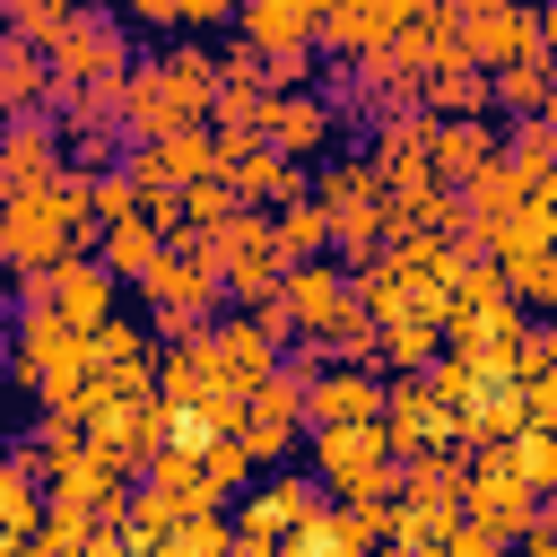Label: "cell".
I'll use <instances>...</instances> for the list:
<instances>
[{"label": "cell", "instance_id": "31", "mask_svg": "<svg viewBox=\"0 0 557 557\" xmlns=\"http://www.w3.org/2000/svg\"><path fill=\"white\" fill-rule=\"evenodd\" d=\"M157 252H165V235H157L148 218H113V226H96V261H104L113 287H139V278L157 270Z\"/></svg>", "mask_w": 557, "mask_h": 557}, {"label": "cell", "instance_id": "33", "mask_svg": "<svg viewBox=\"0 0 557 557\" xmlns=\"http://www.w3.org/2000/svg\"><path fill=\"white\" fill-rule=\"evenodd\" d=\"M505 383H513V400H522V426H557V339L531 331V348H522V366H513Z\"/></svg>", "mask_w": 557, "mask_h": 557}, {"label": "cell", "instance_id": "6", "mask_svg": "<svg viewBox=\"0 0 557 557\" xmlns=\"http://www.w3.org/2000/svg\"><path fill=\"white\" fill-rule=\"evenodd\" d=\"M278 313L296 331V374H313V366H331V339L357 322V287L339 261H296L278 287Z\"/></svg>", "mask_w": 557, "mask_h": 557}, {"label": "cell", "instance_id": "21", "mask_svg": "<svg viewBox=\"0 0 557 557\" xmlns=\"http://www.w3.org/2000/svg\"><path fill=\"white\" fill-rule=\"evenodd\" d=\"M122 174H131V191H191V183H209V174H218V131L148 139V148H131V157H122Z\"/></svg>", "mask_w": 557, "mask_h": 557}, {"label": "cell", "instance_id": "26", "mask_svg": "<svg viewBox=\"0 0 557 557\" xmlns=\"http://www.w3.org/2000/svg\"><path fill=\"white\" fill-rule=\"evenodd\" d=\"M122 26L165 35V44H209V35H226V26H235V9H226V0H131V9H122Z\"/></svg>", "mask_w": 557, "mask_h": 557}, {"label": "cell", "instance_id": "40", "mask_svg": "<svg viewBox=\"0 0 557 557\" xmlns=\"http://www.w3.org/2000/svg\"><path fill=\"white\" fill-rule=\"evenodd\" d=\"M226 540H235L226 513H183V522H174L157 548H139V557H226Z\"/></svg>", "mask_w": 557, "mask_h": 557}, {"label": "cell", "instance_id": "22", "mask_svg": "<svg viewBox=\"0 0 557 557\" xmlns=\"http://www.w3.org/2000/svg\"><path fill=\"white\" fill-rule=\"evenodd\" d=\"M496 157L513 165V183H522V209H548V218H557V104H548L540 122H513V131H496Z\"/></svg>", "mask_w": 557, "mask_h": 557}, {"label": "cell", "instance_id": "46", "mask_svg": "<svg viewBox=\"0 0 557 557\" xmlns=\"http://www.w3.org/2000/svg\"><path fill=\"white\" fill-rule=\"evenodd\" d=\"M374 557H409V548H374Z\"/></svg>", "mask_w": 557, "mask_h": 557}, {"label": "cell", "instance_id": "17", "mask_svg": "<svg viewBox=\"0 0 557 557\" xmlns=\"http://www.w3.org/2000/svg\"><path fill=\"white\" fill-rule=\"evenodd\" d=\"M400 26H409V0H322L313 52H322L331 70H357V61H374Z\"/></svg>", "mask_w": 557, "mask_h": 557}, {"label": "cell", "instance_id": "27", "mask_svg": "<svg viewBox=\"0 0 557 557\" xmlns=\"http://www.w3.org/2000/svg\"><path fill=\"white\" fill-rule=\"evenodd\" d=\"M35 113H52V61L0 26V122H35Z\"/></svg>", "mask_w": 557, "mask_h": 557}, {"label": "cell", "instance_id": "24", "mask_svg": "<svg viewBox=\"0 0 557 557\" xmlns=\"http://www.w3.org/2000/svg\"><path fill=\"white\" fill-rule=\"evenodd\" d=\"M61 174H70V157H61L52 113H35V122H0V183H9V191H44V183H61Z\"/></svg>", "mask_w": 557, "mask_h": 557}, {"label": "cell", "instance_id": "36", "mask_svg": "<svg viewBox=\"0 0 557 557\" xmlns=\"http://www.w3.org/2000/svg\"><path fill=\"white\" fill-rule=\"evenodd\" d=\"M209 70H218V104H261L270 96V61L252 44H235V35L209 52Z\"/></svg>", "mask_w": 557, "mask_h": 557}, {"label": "cell", "instance_id": "25", "mask_svg": "<svg viewBox=\"0 0 557 557\" xmlns=\"http://www.w3.org/2000/svg\"><path fill=\"white\" fill-rule=\"evenodd\" d=\"M461 479H470L461 453H409V461H392V505H409V513H461Z\"/></svg>", "mask_w": 557, "mask_h": 557}, {"label": "cell", "instance_id": "12", "mask_svg": "<svg viewBox=\"0 0 557 557\" xmlns=\"http://www.w3.org/2000/svg\"><path fill=\"white\" fill-rule=\"evenodd\" d=\"M339 104L322 96V87H287V96H270L261 104V122H252V139L270 148V157H287V165H322L331 148H339Z\"/></svg>", "mask_w": 557, "mask_h": 557}, {"label": "cell", "instance_id": "4", "mask_svg": "<svg viewBox=\"0 0 557 557\" xmlns=\"http://www.w3.org/2000/svg\"><path fill=\"white\" fill-rule=\"evenodd\" d=\"M139 305H148V339H183L200 322L226 313V287H218V235H165L157 270L139 278Z\"/></svg>", "mask_w": 557, "mask_h": 557}, {"label": "cell", "instance_id": "29", "mask_svg": "<svg viewBox=\"0 0 557 557\" xmlns=\"http://www.w3.org/2000/svg\"><path fill=\"white\" fill-rule=\"evenodd\" d=\"M426 122H435V113H426ZM487 157H496V131H487V122H435V131H426V174H435L444 191H461Z\"/></svg>", "mask_w": 557, "mask_h": 557}, {"label": "cell", "instance_id": "10", "mask_svg": "<svg viewBox=\"0 0 557 557\" xmlns=\"http://www.w3.org/2000/svg\"><path fill=\"white\" fill-rule=\"evenodd\" d=\"M148 383H157V339H148L131 313H113L104 331H87V400H78V418H87V409L148 400Z\"/></svg>", "mask_w": 557, "mask_h": 557}, {"label": "cell", "instance_id": "18", "mask_svg": "<svg viewBox=\"0 0 557 557\" xmlns=\"http://www.w3.org/2000/svg\"><path fill=\"white\" fill-rule=\"evenodd\" d=\"M17 305L61 313L70 331H104V322L122 313V287L104 278V261H96V252H78V261H61L52 278H26V287H17Z\"/></svg>", "mask_w": 557, "mask_h": 557}, {"label": "cell", "instance_id": "23", "mask_svg": "<svg viewBox=\"0 0 557 557\" xmlns=\"http://www.w3.org/2000/svg\"><path fill=\"white\" fill-rule=\"evenodd\" d=\"M313 26H322V0H244L235 9V44H252L261 61L313 52Z\"/></svg>", "mask_w": 557, "mask_h": 557}, {"label": "cell", "instance_id": "7", "mask_svg": "<svg viewBox=\"0 0 557 557\" xmlns=\"http://www.w3.org/2000/svg\"><path fill=\"white\" fill-rule=\"evenodd\" d=\"M44 61H52V87H122L131 78V26L113 17V9H78L70 0V17H61V35L44 44Z\"/></svg>", "mask_w": 557, "mask_h": 557}, {"label": "cell", "instance_id": "20", "mask_svg": "<svg viewBox=\"0 0 557 557\" xmlns=\"http://www.w3.org/2000/svg\"><path fill=\"white\" fill-rule=\"evenodd\" d=\"M305 383V435L322 426H383V374L374 366H313Z\"/></svg>", "mask_w": 557, "mask_h": 557}, {"label": "cell", "instance_id": "11", "mask_svg": "<svg viewBox=\"0 0 557 557\" xmlns=\"http://www.w3.org/2000/svg\"><path fill=\"white\" fill-rule=\"evenodd\" d=\"M453 44H461V61L470 70H513V61H531L540 52V9H522V0H461L453 9Z\"/></svg>", "mask_w": 557, "mask_h": 557}, {"label": "cell", "instance_id": "42", "mask_svg": "<svg viewBox=\"0 0 557 557\" xmlns=\"http://www.w3.org/2000/svg\"><path fill=\"white\" fill-rule=\"evenodd\" d=\"M540 52H548V61H557V0H548V9H540Z\"/></svg>", "mask_w": 557, "mask_h": 557}, {"label": "cell", "instance_id": "28", "mask_svg": "<svg viewBox=\"0 0 557 557\" xmlns=\"http://www.w3.org/2000/svg\"><path fill=\"white\" fill-rule=\"evenodd\" d=\"M44 531V470L26 453L0 461V557H26V540Z\"/></svg>", "mask_w": 557, "mask_h": 557}, {"label": "cell", "instance_id": "43", "mask_svg": "<svg viewBox=\"0 0 557 557\" xmlns=\"http://www.w3.org/2000/svg\"><path fill=\"white\" fill-rule=\"evenodd\" d=\"M540 339H557V296H548V305H540Z\"/></svg>", "mask_w": 557, "mask_h": 557}, {"label": "cell", "instance_id": "45", "mask_svg": "<svg viewBox=\"0 0 557 557\" xmlns=\"http://www.w3.org/2000/svg\"><path fill=\"white\" fill-rule=\"evenodd\" d=\"M9 453H17V435H9V418H0V461H9Z\"/></svg>", "mask_w": 557, "mask_h": 557}, {"label": "cell", "instance_id": "1", "mask_svg": "<svg viewBox=\"0 0 557 557\" xmlns=\"http://www.w3.org/2000/svg\"><path fill=\"white\" fill-rule=\"evenodd\" d=\"M209 113H218L209 44H165V52L131 61V78H122V139L131 148L174 139V131H209Z\"/></svg>", "mask_w": 557, "mask_h": 557}, {"label": "cell", "instance_id": "2", "mask_svg": "<svg viewBox=\"0 0 557 557\" xmlns=\"http://www.w3.org/2000/svg\"><path fill=\"white\" fill-rule=\"evenodd\" d=\"M78 252H96V218H87V174L70 165L61 183H44V191H17V200H9L0 270H9V287H26V278H52V270H61V261H78Z\"/></svg>", "mask_w": 557, "mask_h": 557}, {"label": "cell", "instance_id": "9", "mask_svg": "<svg viewBox=\"0 0 557 557\" xmlns=\"http://www.w3.org/2000/svg\"><path fill=\"white\" fill-rule=\"evenodd\" d=\"M218 287H226V305H235V313H270V305H278L287 261H278V235H270V218H261V209H244V218H226V226H218Z\"/></svg>", "mask_w": 557, "mask_h": 557}, {"label": "cell", "instance_id": "37", "mask_svg": "<svg viewBox=\"0 0 557 557\" xmlns=\"http://www.w3.org/2000/svg\"><path fill=\"white\" fill-rule=\"evenodd\" d=\"M496 305H513L496 278H487V261H461V278H453V296H444V339L453 331H470L479 313H496Z\"/></svg>", "mask_w": 557, "mask_h": 557}, {"label": "cell", "instance_id": "32", "mask_svg": "<svg viewBox=\"0 0 557 557\" xmlns=\"http://www.w3.org/2000/svg\"><path fill=\"white\" fill-rule=\"evenodd\" d=\"M487 104H496V113H513V122H540V113L557 104V70H548V52H531V61L496 70V78H487Z\"/></svg>", "mask_w": 557, "mask_h": 557}, {"label": "cell", "instance_id": "8", "mask_svg": "<svg viewBox=\"0 0 557 557\" xmlns=\"http://www.w3.org/2000/svg\"><path fill=\"white\" fill-rule=\"evenodd\" d=\"M305 453H313V487L331 505L392 496V444H383V426H322V435H305Z\"/></svg>", "mask_w": 557, "mask_h": 557}, {"label": "cell", "instance_id": "39", "mask_svg": "<svg viewBox=\"0 0 557 557\" xmlns=\"http://www.w3.org/2000/svg\"><path fill=\"white\" fill-rule=\"evenodd\" d=\"M444 357V322H383V366L392 374H426Z\"/></svg>", "mask_w": 557, "mask_h": 557}, {"label": "cell", "instance_id": "34", "mask_svg": "<svg viewBox=\"0 0 557 557\" xmlns=\"http://www.w3.org/2000/svg\"><path fill=\"white\" fill-rule=\"evenodd\" d=\"M270 235H278V261H287V270H296V261H331V218H322L313 191L287 200V209H270Z\"/></svg>", "mask_w": 557, "mask_h": 557}, {"label": "cell", "instance_id": "14", "mask_svg": "<svg viewBox=\"0 0 557 557\" xmlns=\"http://www.w3.org/2000/svg\"><path fill=\"white\" fill-rule=\"evenodd\" d=\"M235 444H244L252 479H261V470H287V453L305 444V383H296V366H278V383H261V392L244 400Z\"/></svg>", "mask_w": 557, "mask_h": 557}, {"label": "cell", "instance_id": "19", "mask_svg": "<svg viewBox=\"0 0 557 557\" xmlns=\"http://www.w3.org/2000/svg\"><path fill=\"white\" fill-rule=\"evenodd\" d=\"M200 357L218 366V383L235 392V400H252L261 383H278V366H287V348L252 322V313H218L209 331H200Z\"/></svg>", "mask_w": 557, "mask_h": 557}, {"label": "cell", "instance_id": "3", "mask_svg": "<svg viewBox=\"0 0 557 557\" xmlns=\"http://www.w3.org/2000/svg\"><path fill=\"white\" fill-rule=\"evenodd\" d=\"M0 366L44 418H78V400H87V331H70L44 305H17V322L0 339Z\"/></svg>", "mask_w": 557, "mask_h": 557}, {"label": "cell", "instance_id": "30", "mask_svg": "<svg viewBox=\"0 0 557 557\" xmlns=\"http://www.w3.org/2000/svg\"><path fill=\"white\" fill-rule=\"evenodd\" d=\"M418 113H435V122H487V113H496V104H487V70L435 61L426 87H418Z\"/></svg>", "mask_w": 557, "mask_h": 557}, {"label": "cell", "instance_id": "41", "mask_svg": "<svg viewBox=\"0 0 557 557\" xmlns=\"http://www.w3.org/2000/svg\"><path fill=\"white\" fill-rule=\"evenodd\" d=\"M513 557H557V531H548V522H540V531H531V540H513Z\"/></svg>", "mask_w": 557, "mask_h": 557}, {"label": "cell", "instance_id": "35", "mask_svg": "<svg viewBox=\"0 0 557 557\" xmlns=\"http://www.w3.org/2000/svg\"><path fill=\"white\" fill-rule=\"evenodd\" d=\"M191 479H200V496L226 513V505L252 487V461H244V444H235V435H218V444H200V453H191Z\"/></svg>", "mask_w": 557, "mask_h": 557}, {"label": "cell", "instance_id": "38", "mask_svg": "<svg viewBox=\"0 0 557 557\" xmlns=\"http://www.w3.org/2000/svg\"><path fill=\"white\" fill-rule=\"evenodd\" d=\"M496 461H505V470H513L531 496H548V487H557V426H522V435H513Z\"/></svg>", "mask_w": 557, "mask_h": 557}, {"label": "cell", "instance_id": "44", "mask_svg": "<svg viewBox=\"0 0 557 557\" xmlns=\"http://www.w3.org/2000/svg\"><path fill=\"white\" fill-rule=\"evenodd\" d=\"M540 522H548V531H557V487H548V496H540Z\"/></svg>", "mask_w": 557, "mask_h": 557}, {"label": "cell", "instance_id": "15", "mask_svg": "<svg viewBox=\"0 0 557 557\" xmlns=\"http://www.w3.org/2000/svg\"><path fill=\"white\" fill-rule=\"evenodd\" d=\"M461 522L470 531H487L496 548H513V540H531L540 531V496L496 461V453H470V479H461Z\"/></svg>", "mask_w": 557, "mask_h": 557}, {"label": "cell", "instance_id": "13", "mask_svg": "<svg viewBox=\"0 0 557 557\" xmlns=\"http://www.w3.org/2000/svg\"><path fill=\"white\" fill-rule=\"evenodd\" d=\"M383 444H392V461H409V453H461V426H453V409L435 400L426 374H383Z\"/></svg>", "mask_w": 557, "mask_h": 557}, {"label": "cell", "instance_id": "5", "mask_svg": "<svg viewBox=\"0 0 557 557\" xmlns=\"http://www.w3.org/2000/svg\"><path fill=\"white\" fill-rule=\"evenodd\" d=\"M470 252L487 261V278H496L522 313H540V305L557 296V218H548V209H513V218L487 226Z\"/></svg>", "mask_w": 557, "mask_h": 557}, {"label": "cell", "instance_id": "16", "mask_svg": "<svg viewBox=\"0 0 557 557\" xmlns=\"http://www.w3.org/2000/svg\"><path fill=\"white\" fill-rule=\"evenodd\" d=\"M322 513V487H313V470H261L244 496H235V513H226V531L235 540H252V548H278L296 522H313Z\"/></svg>", "mask_w": 557, "mask_h": 557}]
</instances>
